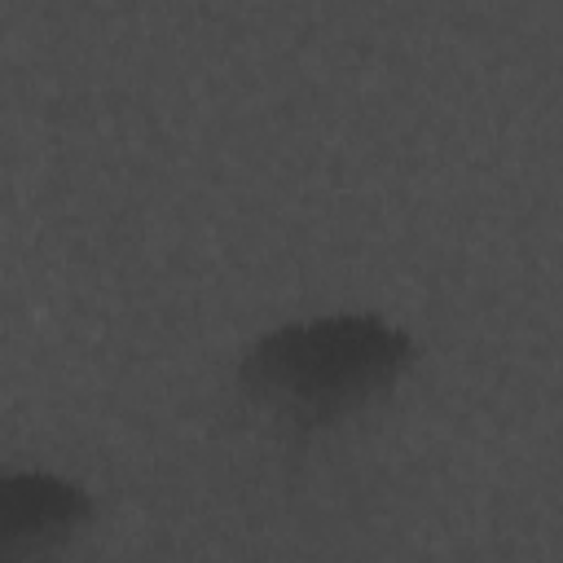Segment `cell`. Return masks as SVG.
I'll list each match as a JSON object with an SVG mask.
<instances>
[{
  "instance_id": "obj_1",
  "label": "cell",
  "mask_w": 563,
  "mask_h": 563,
  "mask_svg": "<svg viewBox=\"0 0 563 563\" xmlns=\"http://www.w3.org/2000/svg\"><path fill=\"white\" fill-rule=\"evenodd\" d=\"M413 361V339L383 317H317L268 330L238 365L242 391L277 422L312 431L378 400Z\"/></svg>"
},
{
  "instance_id": "obj_2",
  "label": "cell",
  "mask_w": 563,
  "mask_h": 563,
  "mask_svg": "<svg viewBox=\"0 0 563 563\" xmlns=\"http://www.w3.org/2000/svg\"><path fill=\"white\" fill-rule=\"evenodd\" d=\"M92 519V497L57 475L22 471L0 479V554L26 559L66 541Z\"/></svg>"
}]
</instances>
